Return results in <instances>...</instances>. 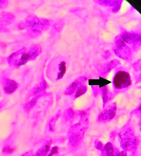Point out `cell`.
Listing matches in <instances>:
<instances>
[{
  "label": "cell",
  "instance_id": "cell-1",
  "mask_svg": "<svg viewBox=\"0 0 141 156\" xmlns=\"http://www.w3.org/2000/svg\"><path fill=\"white\" fill-rule=\"evenodd\" d=\"M42 52L41 47L34 44L24 47L13 53L7 57L8 64L12 67L18 68L26 65L29 61L35 60Z\"/></svg>",
  "mask_w": 141,
  "mask_h": 156
},
{
  "label": "cell",
  "instance_id": "cell-2",
  "mask_svg": "<svg viewBox=\"0 0 141 156\" xmlns=\"http://www.w3.org/2000/svg\"><path fill=\"white\" fill-rule=\"evenodd\" d=\"M50 21L44 18H40L34 15H30L20 21L18 25L20 30H26L30 35L37 36L48 29Z\"/></svg>",
  "mask_w": 141,
  "mask_h": 156
},
{
  "label": "cell",
  "instance_id": "cell-3",
  "mask_svg": "<svg viewBox=\"0 0 141 156\" xmlns=\"http://www.w3.org/2000/svg\"><path fill=\"white\" fill-rule=\"evenodd\" d=\"M120 145L123 151H134L137 148L139 141L131 128L122 131L118 134Z\"/></svg>",
  "mask_w": 141,
  "mask_h": 156
},
{
  "label": "cell",
  "instance_id": "cell-4",
  "mask_svg": "<svg viewBox=\"0 0 141 156\" xmlns=\"http://www.w3.org/2000/svg\"><path fill=\"white\" fill-rule=\"evenodd\" d=\"M113 84L116 90L128 88L131 84V80L129 73L124 71H118L114 77Z\"/></svg>",
  "mask_w": 141,
  "mask_h": 156
},
{
  "label": "cell",
  "instance_id": "cell-5",
  "mask_svg": "<svg viewBox=\"0 0 141 156\" xmlns=\"http://www.w3.org/2000/svg\"><path fill=\"white\" fill-rule=\"evenodd\" d=\"M114 52L119 58L122 59H128L131 55L129 47L127 46L121 38L117 37L115 41Z\"/></svg>",
  "mask_w": 141,
  "mask_h": 156
},
{
  "label": "cell",
  "instance_id": "cell-6",
  "mask_svg": "<svg viewBox=\"0 0 141 156\" xmlns=\"http://www.w3.org/2000/svg\"><path fill=\"white\" fill-rule=\"evenodd\" d=\"M116 111V104L113 103L100 113L98 116V120L101 122L110 121L115 116Z\"/></svg>",
  "mask_w": 141,
  "mask_h": 156
},
{
  "label": "cell",
  "instance_id": "cell-7",
  "mask_svg": "<svg viewBox=\"0 0 141 156\" xmlns=\"http://www.w3.org/2000/svg\"><path fill=\"white\" fill-rule=\"evenodd\" d=\"M121 38L124 42L134 45L139 44L141 41L140 35L135 32H124L122 34Z\"/></svg>",
  "mask_w": 141,
  "mask_h": 156
},
{
  "label": "cell",
  "instance_id": "cell-8",
  "mask_svg": "<svg viewBox=\"0 0 141 156\" xmlns=\"http://www.w3.org/2000/svg\"><path fill=\"white\" fill-rule=\"evenodd\" d=\"M19 87L17 82L9 78H6L3 82V88L5 93L11 94L14 93Z\"/></svg>",
  "mask_w": 141,
  "mask_h": 156
},
{
  "label": "cell",
  "instance_id": "cell-9",
  "mask_svg": "<svg viewBox=\"0 0 141 156\" xmlns=\"http://www.w3.org/2000/svg\"><path fill=\"white\" fill-rule=\"evenodd\" d=\"M87 78L84 76L79 77L72 83L65 90V94L70 95L76 90L79 85L84 84L87 81Z\"/></svg>",
  "mask_w": 141,
  "mask_h": 156
},
{
  "label": "cell",
  "instance_id": "cell-10",
  "mask_svg": "<svg viewBox=\"0 0 141 156\" xmlns=\"http://www.w3.org/2000/svg\"><path fill=\"white\" fill-rule=\"evenodd\" d=\"M14 14L10 12H2L0 13V26H9L15 20Z\"/></svg>",
  "mask_w": 141,
  "mask_h": 156
},
{
  "label": "cell",
  "instance_id": "cell-11",
  "mask_svg": "<svg viewBox=\"0 0 141 156\" xmlns=\"http://www.w3.org/2000/svg\"><path fill=\"white\" fill-rule=\"evenodd\" d=\"M46 88L47 83L43 80L33 88L31 91V96H33V98L37 97L39 98L44 94Z\"/></svg>",
  "mask_w": 141,
  "mask_h": 156
},
{
  "label": "cell",
  "instance_id": "cell-12",
  "mask_svg": "<svg viewBox=\"0 0 141 156\" xmlns=\"http://www.w3.org/2000/svg\"><path fill=\"white\" fill-rule=\"evenodd\" d=\"M98 2L102 5L112 6L113 12H116L120 10L122 1H98Z\"/></svg>",
  "mask_w": 141,
  "mask_h": 156
},
{
  "label": "cell",
  "instance_id": "cell-13",
  "mask_svg": "<svg viewBox=\"0 0 141 156\" xmlns=\"http://www.w3.org/2000/svg\"><path fill=\"white\" fill-rule=\"evenodd\" d=\"M51 141H47L38 150L34 156H46L50 151Z\"/></svg>",
  "mask_w": 141,
  "mask_h": 156
},
{
  "label": "cell",
  "instance_id": "cell-14",
  "mask_svg": "<svg viewBox=\"0 0 141 156\" xmlns=\"http://www.w3.org/2000/svg\"><path fill=\"white\" fill-rule=\"evenodd\" d=\"M111 83L109 81L102 77H100L99 80H90L89 81L90 85L99 86L100 88H103Z\"/></svg>",
  "mask_w": 141,
  "mask_h": 156
},
{
  "label": "cell",
  "instance_id": "cell-15",
  "mask_svg": "<svg viewBox=\"0 0 141 156\" xmlns=\"http://www.w3.org/2000/svg\"><path fill=\"white\" fill-rule=\"evenodd\" d=\"M102 152L104 156H115L113 145L110 143H108L104 147Z\"/></svg>",
  "mask_w": 141,
  "mask_h": 156
},
{
  "label": "cell",
  "instance_id": "cell-16",
  "mask_svg": "<svg viewBox=\"0 0 141 156\" xmlns=\"http://www.w3.org/2000/svg\"><path fill=\"white\" fill-rule=\"evenodd\" d=\"M118 60H112L110 62H108L106 65H105L103 67V69L102 70V75H104L110 71L112 69H114L117 66L118 63L119 62H117Z\"/></svg>",
  "mask_w": 141,
  "mask_h": 156
},
{
  "label": "cell",
  "instance_id": "cell-17",
  "mask_svg": "<svg viewBox=\"0 0 141 156\" xmlns=\"http://www.w3.org/2000/svg\"><path fill=\"white\" fill-rule=\"evenodd\" d=\"M38 99V98H33L32 99L28 101L24 106V108L25 111L26 112H29L36 105Z\"/></svg>",
  "mask_w": 141,
  "mask_h": 156
},
{
  "label": "cell",
  "instance_id": "cell-18",
  "mask_svg": "<svg viewBox=\"0 0 141 156\" xmlns=\"http://www.w3.org/2000/svg\"><path fill=\"white\" fill-rule=\"evenodd\" d=\"M61 111H59L55 116L51 119L49 124V129H50V131L52 132L54 131L55 124H56L57 121L59 119V117L61 116Z\"/></svg>",
  "mask_w": 141,
  "mask_h": 156
},
{
  "label": "cell",
  "instance_id": "cell-19",
  "mask_svg": "<svg viewBox=\"0 0 141 156\" xmlns=\"http://www.w3.org/2000/svg\"><path fill=\"white\" fill-rule=\"evenodd\" d=\"M59 72L57 75V80H60L62 79L65 75L66 70V62L63 61L61 62L59 65Z\"/></svg>",
  "mask_w": 141,
  "mask_h": 156
},
{
  "label": "cell",
  "instance_id": "cell-20",
  "mask_svg": "<svg viewBox=\"0 0 141 156\" xmlns=\"http://www.w3.org/2000/svg\"><path fill=\"white\" fill-rule=\"evenodd\" d=\"M101 92H102V98L103 100V106L104 107L105 106L106 104L107 103L108 101V99L109 98V92L107 86H104L102 88V90H101Z\"/></svg>",
  "mask_w": 141,
  "mask_h": 156
},
{
  "label": "cell",
  "instance_id": "cell-21",
  "mask_svg": "<svg viewBox=\"0 0 141 156\" xmlns=\"http://www.w3.org/2000/svg\"><path fill=\"white\" fill-rule=\"evenodd\" d=\"M87 90V87L85 83L79 85L76 91V94L75 95V98L80 97L85 93Z\"/></svg>",
  "mask_w": 141,
  "mask_h": 156
},
{
  "label": "cell",
  "instance_id": "cell-22",
  "mask_svg": "<svg viewBox=\"0 0 141 156\" xmlns=\"http://www.w3.org/2000/svg\"><path fill=\"white\" fill-rule=\"evenodd\" d=\"M75 115V112L71 108L67 109L64 113V117L66 120H69L72 119Z\"/></svg>",
  "mask_w": 141,
  "mask_h": 156
},
{
  "label": "cell",
  "instance_id": "cell-23",
  "mask_svg": "<svg viewBox=\"0 0 141 156\" xmlns=\"http://www.w3.org/2000/svg\"><path fill=\"white\" fill-rule=\"evenodd\" d=\"M15 151V149L11 147L10 146L6 145L2 149L3 154L5 155H10L13 153Z\"/></svg>",
  "mask_w": 141,
  "mask_h": 156
},
{
  "label": "cell",
  "instance_id": "cell-24",
  "mask_svg": "<svg viewBox=\"0 0 141 156\" xmlns=\"http://www.w3.org/2000/svg\"><path fill=\"white\" fill-rule=\"evenodd\" d=\"M94 146H95V148L99 151H100L101 152L103 151L104 146L100 141H99V140H95L94 142Z\"/></svg>",
  "mask_w": 141,
  "mask_h": 156
},
{
  "label": "cell",
  "instance_id": "cell-25",
  "mask_svg": "<svg viewBox=\"0 0 141 156\" xmlns=\"http://www.w3.org/2000/svg\"><path fill=\"white\" fill-rule=\"evenodd\" d=\"M58 147L57 146L54 147L52 148L51 150V153L48 154V155L47 156H53L55 154L58 153Z\"/></svg>",
  "mask_w": 141,
  "mask_h": 156
},
{
  "label": "cell",
  "instance_id": "cell-26",
  "mask_svg": "<svg viewBox=\"0 0 141 156\" xmlns=\"http://www.w3.org/2000/svg\"><path fill=\"white\" fill-rule=\"evenodd\" d=\"M8 1H6V0H4V1L1 0V1H0V10L5 8L8 5Z\"/></svg>",
  "mask_w": 141,
  "mask_h": 156
},
{
  "label": "cell",
  "instance_id": "cell-27",
  "mask_svg": "<svg viewBox=\"0 0 141 156\" xmlns=\"http://www.w3.org/2000/svg\"><path fill=\"white\" fill-rule=\"evenodd\" d=\"M115 156H127V153L124 151H121L115 154Z\"/></svg>",
  "mask_w": 141,
  "mask_h": 156
},
{
  "label": "cell",
  "instance_id": "cell-28",
  "mask_svg": "<svg viewBox=\"0 0 141 156\" xmlns=\"http://www.w3.org/2000/svg\"><path fill=\"white\" fill-rule=\"evenodd\" d=\"M33 154V153L31 151H29L21 156H34Z\"/></svg>",
  "mask_w": 141,
  "mask_h": 156
}]
</instances>
